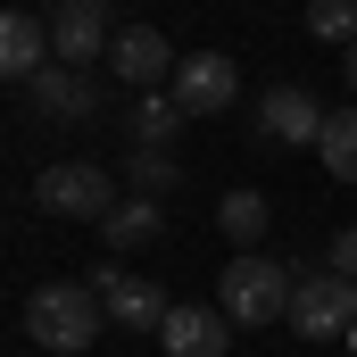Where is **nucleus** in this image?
<instances>
[{"instance_id": "11", "label": "nucleus", "mask_w": 357, "mask_h": 357, "mask_svg": "<svg viewBox=\"0 0 357 357\" xmlns=\"http://www.w3.org/2000/svg\"><path fill=\"white\" fill-rule=\"evenodd\" d=\"M50 59H59V50H50V17H42V8H8V17H0V75L33 84Z\"/></svg>"}, {"instance_id": "1", "label": "nucleus", "mask_w": 357, "mask_h": 357, "mask_svg": "<svg viewBox=\"0 0 357 357\" xmlns=\"http://www.w3.org/2000/svg\"><path fill=\"white\" fill-rule=\"evenodd\" d=\"M291 291H299V266H282L266 250H241L233 266L216 274V307L233 316V324H274V316H291Z\"/></svg>"}, {"instance_id": "8", "label": "nucleus", "mask_w": 357, "mask_h": 357, "mask_svg": "<svg viewBox=\"0 0 357 357\" xmlns=\"http://www.w3.org/2000/svg\"><path fill=\"white\" fill-rule=\"evenodd\" d=\"M50 17V50H59V67H100L108 59V17H100V0H50L42 8Z\"/></svg>"}, {"instance_id": "19", "label": "nucleus", "mask_w": 357, "mask_h": 357, "mask_svg": "<svg viewBox=\"0 0 357 357\" xmlns=\"http://www.w3.org/2000/svg\"><path fill=\"white\" fill-rule=\"evenodd\" d=\"M324 266H333V274H349V282H357V225H349V233H333V258H324Z\"/></svg>"}, {"instance_id": "17", "label": "nucleus", "mask_w": 357, "mask_h": 357, "mask_svg": "<svg viewBox=\"0 0 357 357\" xmlns=\"http://www.w3.org/2000/svg\"><path fill=\"white\" fill-rule=\"evenodd\" d=\"M307 33L349 50V42H357V0H307Z\"/></svg>"}, {"instance_id": "13", "label": "nucleus", "mask_w": 357, "mask_h": 357, "mask_svg": "<svg viewBox=\"0 0 357 357\" xmlns=\"http://www.w3.org/2000/svg\"><path fill=\"white\" fill-rule=\"evenodd\" d=\"M100 233H108V250H116V258H125V250H150V241L167 233V208L133 191V199H116V208L100 216Z\"/></svg>"}, {"instance_id": "7", "label": "nucleus", "mask_w": 357, "mask_h": 357, "mask_svg": "<svg viewBox=\"0 0 357 357\" xmlns=\"http://www.w3.org/2000/svg\"><path fill=\"white\" fill-rule=\"evenodd\" d=\"M324 116H333V108H316V91L274 84L266 100H258V142H266V150H307V142H324Z\"/></svg>"}, {"instance_id": "21", "label": "nucleus", "mask_w": 357, "mask_h": 357, "mask_svg": "<svg viewBox=\"0 0 357 357\" xmlns=\"http://www.w3.org/2000/svg\"><path fill=\"white\" fill-rule=\"evenodd\" d=\"M341 349H349V357H357V324H349V341H341Z\"/></svg>"}, {"instance_id": "5", "label": "nucleus", "mask_w": 357, "mask_h": 357, "mask_svg": "<svg viewBox=\"0 0 357 357\" xmlns=\"http://www.w3.org/2000/svg\"><path fill=\"white\" fill-rule=\"evenodd\" d=\"M91 291H100V307H108V324H116V333H167V316H175V299H167L150 274H125L116 258L91 274Z\"/></svg>"}, {"instance_id": "2", "label": "nucleus", "mask_w": 357, "mask_h": 357, "mask_svg": "<svg viewBox=\"0 0 357 357\" xmlns=\"http://www.w3.org/2000/svg\"><path fill=\"white\" fill-rule=\"evenodd\" d=\"M100 324H108V307H100V291H91V282H42V291L25 299V333H33L50 357L91 349V341H100Z\"/></svg>"}, {"instance_id": "16", "label": "nucleus", "mask_w": 357, "mask_h": 357, "mask_svg": "<svg viewBox=\"0 0 357 357\" xmlns=\"http://www.w3.org/2000/svg\"><path fill=\"white\" fill-rule=\"evenodd\" d=\"M316 158H324L341 183H357V108H333V116H324V142H316Z\"/></svg>"}, {"instance_id": "10", "label": "nucleus", "mask_w": 357, "mask_h": 357, "mask_svg": "<svg viewBox=\"0 0 357 357\" xmlns=\"http://www.w3.org/2000/svg\"><path fill=\"white\" fill-rule=\"evenodd\" d=\"M108 67H116V84H125V91L175 84V50H167V33H158V25H125V33L108 42Z\"/></svg>"}, {"instance_id": "6", "label": "nucleus", "mask_w": 357, "mask_h": 357, "mask_svg": "<svg viewBox=\"0 0 357 357\" xmlns=\"http://www.w3.org/2000/svg\"><path fill=\"white\" fill-rule=\"evenodd\" d=\"M167 91H175L183 116H225V108L241 100V67H233L225 50H191V59L175 67V84H167Z\"/></svg>"}, {"instance_id": "9", "label": "nucleus", "mask_w": 357, "mask_h": 357, "mask_svg": "<svg viewBox=\"0 0 357 357\" xmlns=\"http://www.w3.org/2000/svg\"><path fill=\"white\" fill-rule=\"evenodd\" d=\"M25 91H33V108H42L50 125H91V116L108 108V100H100V75H91V67H59V59H50Z\"/></svg>"}, {"instance_id": "20", "label": "nucleus", "mask_w": 357, "mask_h": 357, "mask_svg": "<svg viewBox=\"0 0 357 357\" xmlns=\"http://www.w3.org/2000/svg\"><path fill=\"white\" fill-rule=\"evenodd\" d=\"M341 75H349V91H357V42H349V50H341Z\"/></svg>"}, {"instance_id": "3", "label": "nucleus", "mask_w": 357, "mask_h": 357, "mask_svg": "<svg viewBox=\"0 0 357 357\" xmlns=\"http://www.w3.org/2000/svg\"><path fill=\"white\" fill-rule=\"evenodd\" d=\"M33 208L75 216V225H100V216L116 208V183H108V167H91V158H50V167L33 175Z\"/></svg>"}, {"instance_id": "22", "label": "nucleus", "mask_w": 357, "mask_h": 357, "mask_svg": "<svg viewBox=\"0 0 357 357\" xmlns=\"http://www.w3.org/2000/svg\"><path fill=\"white\" fill-rule=\"evenodd\" d=\"M100 8H116V0H100Z\"/></svg>"}, {"instance_id": "14", "label": "nucleus", "mask_w": 357, "mask_h": 357, "mask_svg": "<svg viewBox=\"0 0 357 357\" xmlns=\"http://www.w3.org/2000/svg\"><path fill=\"white\" fill-rule=\"evenodd\" d=\"M175 133H183L175 91H133V108H125V142H133V150H167Z\"/></svg>"}, {"instance_id": "4", "label": "nucleus", "mask_w": 357, "mask_h": 357, "mask_svg": "<svg viewBox=\"0 0 357 357\" xmlns=\"http://www.w3.org/2000/svg\"><path fill=\"white\" fill-rule=\"evenodd\" d=\"M357 324V282L349 274H299V291H291V333L299 341H349Z\"/></svg>"}, {"instance_id": "15", "label": "nucleus", "mask_w": 357, "mask_h": 357, "mask_svg": "<svg viewBox=\"0 0 357 357\" xmlns=\"http://www.w3.org/2000/svg\"><path fill=\"white\" fill-rule=\"evenodd\" d=\"M266 191H225V208H216V225H225V241L233 250H258V233H266Z\"/></svg>"}, {"instance_id": "18", "label": "nucleus", "mask_w": 357, "mask_h": 357, "mask_svg": "<svg viewBox=\"0 0 357 357\" xmlns=\"http://www.w3.org/2000/svg\"><path fill=\"white\" fill-rule=\"evenodd\" d=\"M183 167H175V150H133V191L142 199H158V191H175Z\"/></svg>"}, {"instance_id": "12", "label": "nucleus", "mask_w": 357, "mask_h": 357, "mask_svg": "<svg viewBox=\"0 0 357 357\" xmlns=\"http://www.w3.org/2000/svg\"><path fill=\"white\" fill-rule=\"evenodd\" d=\"M158 341H167V357H225L233 349V316L225 307H175Z\"/></svg>"}]
</instances>
